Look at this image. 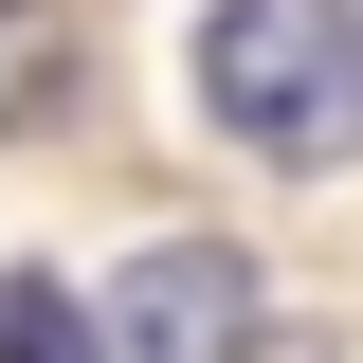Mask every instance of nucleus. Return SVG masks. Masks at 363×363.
Masks as SVG:
<instances>
[{"mask_svg":"<svg viewBox=\"0 0 363 363\" xmlns=\"http://www.w3.org/2000/svg\"><path fill=\"white\" fill-rule=\"evenodd\" d=\"M0 363H109V327H91L55 272H0Z\"/></svg>","mask_w":363,"mask_h":363,"instance_id":"nucleus-4","label":"nucleus"},{"mask_svg":"<svg viewBox=\"0 0 363 363\" xmlns=\"http://www.w3.org/2000/svg\"><path fill=\"white\" fill-rule=\"evenodd\" d=\"M55 109H73V18L0 0V128H55Z\"/></svg>","mask_w":363,"mask_h":363,"instance_id":"nucleus-3","label":"nucleus"},{"mask_svg":"<svg viewBox=\"0 0 363 363\" xmlns=\"http://www.w3.org/2000/svg\"><path fill=\"white\" fill-rule=\"evenodd\" d=\"M272 345V272L236 236H145L109 291V363H255Z\"/></svg>","mask_w":363,"mask_h":363,"instance_id":"nucleus-2","label":"nucleus"},{"mask_svg":"<svg viewBox=\"0 0 363 363\" xmlns=\"http://www.w3.org/2000/svg\"><path fill=\"white\" fill-rule=\"evenodd\" d=\"M182 91H200V128L255 145V164H345L363 145V0H218L200 18V55H182Z\"/></svg>","mask_w":363,"mask_h":363,"instance_id":"nucleus-1","label":"nucleus"}]
</instances>
